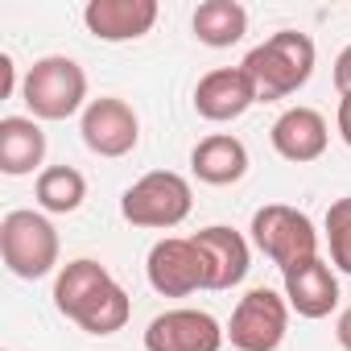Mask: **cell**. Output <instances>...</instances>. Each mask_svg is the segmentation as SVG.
<instances>
[{
  "instance_id": "6da1fadb",
  "label": "cell",
  "mask_w": 351,
  "mask_h": 351,
  "mask_svg": "<svg viewBox=\"0 0 351 351\" xmlns=\"http://www.w3.org/2000/svg\"><path fill=\"white\" fill-rule=\"evenodd\" d=\"M54 306L62 318H71L87 335H116L124 330L132 302L120 289V281L99 265V261H66L54 281Z\"/></svg>"
},
{
  "instance_id": "7a4b0ae2",
  "label": "cell",
  "mask_w": 351,
  "mask_h": 351,
  "mask_svg": "<svg viewBox=\"0 0 351 351\" xmlns=\"http://www.w3.org/2000/svg\"><path fill=\"white\" fill-rule=\"evenodd\" d=\"M240 66L252 75L261 99H285V95H293V91H302L310 83V75H314V42H310V34L277 29L273 38L252 46Z\"/></svg>"
},
{
  "instance_id": "3957f363",
  "label": "cell",
  "mask_w": 351,
  "mask_h": 351,
  "mask_svg": "<svg viewBox=\"0 0 351 351\" xmlns=\"http://www.w3.org/2000/svg\"><path fill=\"white\" fill-rule=\"evenodd\" d=\"M21 99L34 112V120H71L87 108V75L75 58L46 54L25 71Z\"/></svg>"
},
{
  "instance_id": "277c9868",
  "label": "cell",
  "mask_w": 351,
  "mask_h": 351,
  "mask_svg": "<svg viewBox=\"0 0 351 351\" xmlns=\"http://www.w3.org/2000/svg\"><path fill=\"white\" fill-rule=\"evenodd\" d=\"M195 207L191 182L173 169H149L124 191L120 199V215L132 228H153V232H169L178 228Z\"/></svg>"
},
{
  "instance_id": "5b68a950",
  "label": "cell",
  "mask_w": 351,
  "mask_h": 351,
  "mask_svg": "<svg viewBox=\"0 0 351 351\" xmlns=\"http://www.w3.org/2000/svg\"><path fill=\"white\" fill-rule=\"evenodd\" d=\"M0 256L21 281H42L58 269V232L42 211H9L0 219Z\"/></svg>"
},
{
  "instance_id": "8992f818",
  "label": "cell",
  "mask_w": 351,
  "mask_h": 351,
  "mask_svg": "<svg viewBox=\"0 0 351 351\" xmlns=\"http://www.w3.org/2000/svg\"><path fill=\"white\" fill-rule=\"evenodd\" d=\"M252 244L281 269V277L318 256V232L310 215L285 203H269L252 215Z\"/></svg>"
},
{
  "instance_id": "52a82bcc",
  "label": "cell",
  "mask_w": 351,
  "mask_h": 351,
  "mask_svg": "<svg viewBox=\"0 0 351 351\" xmlns=\"http://www.w3.org/2000/svg\"><path fill=\"white\" fill-rule=\"evenodd\" d=\"M285 330H289V302L269 285L248 289L228 322V339L236 351H277L285 343Z\"/></svg>"
},
{
  "instance_id": "ba28073f",
  "label": "cell",
  "mask_w": 351,
  "mask_h": 351,
  "mask_svg": "<svg viewBox=\"0 0 351 351\" xmlns=\"http://www.w3.org/2000/svg\"><path fill=\"white\" fill-rule=\"evenodd\" d=\"M145 277L161 298H191L195 289H207V261L195 244V236H165L149 248Z\"/></svg>"
},
{
  "instance_id": "9c48e42d",
  "label": "cell",
  "mask_w": 351,
  "mask_h": 351,
  "mask_svg": "<svg viewBox=\"0 0 351 351\" xmlns=\"http://www.w3.org/2000/svg\"><path fill=\"white\" fill-rule=\"evenodd\" d=\"M79 132H83V145L99 157H128L141 141V120L136 112L116 99V95H99L83 108V120H79Z\"/></svg>"
},
{
  "instance_id": "30bf717a",
  "label": "cell",
  "mask_w": 351,
  "mask_h": 351,
  "mask_svg": "<svg viewBox=\"0 0 351 351\" xmlns=\"http://www.w3.org/2000/svg\"><path fill=\"white\" fill-rule=\"evenodd\" d=\"M228 330L207 310H165L145 326V351H219Z\"/></svg>"
},
{
  "instance_id": "8fae6325",
  "label": "cell",
  "mask_w": 351,
  "mask_h": 351,
  "mask_svg": "<svg viewBox=\"0 0 351 351\" xmlns=\"http://www.w3.org/2000/svg\"><path fill=\"white\" fill-rule=\"evenodd\" d=\"M256 83L244 66H219V71H207L195 87V112L211 124H228V120H240L252 104H256Z\"/></svg>"
},
{
  "instance_id": "7c38bea8",
  "label": "cell",
  "mask_w": 351,
  "mask_h": 351,
  "mask_svg": "<svg viewBox=\"0 0 351 351\" xmlns=\"http://www.w3.org/2000/svg\"><path fill=\"white\" fill-rule=\"evenodd\" d=\"M83 25L99 42H136L157 25V0H87Z\"/></svg>"
},
{
  "instance_id": "4fadbf2b",
  "label": "cell",
  "mask_w": 351,
  "mask_h": 351,
  "mask_svg": "<svg viewBox=\"0 0 351 351\" xmlns=\"http://www.w3.org/2000/svg\"><path fill=\"white\" fill-rule=\"evenodd\" d=\"M195 244L207 261V289H232L248 277L252 269V248L236 228L211 223L203 232H195Z\"/></svg>"
},
{
  "instance_id": "5bb4252c",
  "label": "cell",
  "mask_w": 351,
  "mask_h": 351,
  "mask_svg": "<svg viewBox=\"0 0 351 351\" xmlns=\"http://www.w3.org/2000/svg\"><path fill=\"white\" fill-rule=\"evenodd\" d=\"M269 141L277 149V157L293 161V165H306V161H318L330 145V128L322 120V112L314 108H285L273 128H269Z\"/></svg>"
},
{
  "instance_id": "9a60e30c",
  "label": "cell",
  "mask_w": 351,
  "mask_h": 351,
  "mask_svg": "<svg viewBox=\"0 0 351 351\" xmlns=\"http://www.w3.org/2000/svg\"><path fill=\"white\" fill-rule=\"evenodd\" d=\"M285 302L289 310H298L302 318H326L339 306V277L335 265H326L322 256L298 265L293 273H285Z\"/></svg>"
},
{
  "instance_id": "2e32d148",
  "label": "cell",
  "mask_w": 351,
  "mask_h": 351,
  "mask_svg": "<svg viewBox=\"0 0 351 351\" xmlns=\"http://www.w3.org/2000/svg\"><path fill=\"white\" fill-rule=\"evenodd\" d=\"M191 169H195V178L207 182V186H232V182H240L248 173V149L232 132H211V136H203L195 145Z\"/></svg>"
},
{
  "instance_id": "e0dca14e",
  "label": "cell",
  "mask_w": 351,
  "mask_h": 351,
  "mask_svg": "<svg viewBox=\"0 0 351 351\" xmlns=\"http://www.w3.org/2000/svg\"><path fill=\"white\" fill-rule=\"evenodd\" d=\"M46 161V132L34 116H5L0 120V169L9 178H25Z\"/></svg>"
},
{
  "instance_id": "ac0fdd59",
  "label": "cell",
  "mask_w": 351,
  "mask_h": 351,
  "mask_svg": "<svg viewBox=\"0 0 351 351\" xmlns=\"http://www.w3.org/2000/svg\"><path fill=\"white\" fill-rule=\"evenodd\" d=\"M195 25V38L211 50H228L236 46L244 34H248V9L240 0H203L191 17Z\"/></svg>"
},
{
  "instance_id": "d6986e66",
  "label": "cell",
  "mask_w": 351,
  "mask_h": 351,
  "mask_svg": "<svg viewBox=\"0 0 351 351\" xmlns=\"http://www.w3.org/2000/svg\"><path fill=\"white\" fill-rule=\"evenodd\" d=\"M34 195H38V207L50 211V215H71L83 207L87 199V178L75 169V165H46L34 182Z\"/></svg>"
},
{
  "instance_id": "ffe728a7",
  "label": "cell",
  "mask_w": 351,
  "mask_h": 351,
  "mask_svg": "<svg viewBox=\"0 0 351 351\" xmlns=\"http://www.w3.org/2000/svg\"><path fill=\"white\" fill-rule=\"evenodd\" d=\"M326 248H330V265L351 277V195L326 207Z\"/></svg>"
},
{
  "instance_id": "44dd1931",
  "label": "cell",
  "mask_w": 351,
  "mask_h": 351,
  "mask_svg": "<svg viewBox=\"0 0 351 351\" xmlns=\"http://www.w3.org/2000/svg\"><path fill=\"white\" fill-rule=\"evenodd\" d=\"M335 91H339V99L351 95V46H343L335 58Z\"/></svg>"
},
{
  "instance_id": "7402d4cb",
  "label": "cell",
  "mask_w": 351,
  "mask_h": 351,
  "mask_svg": "<svg viewBox=\"0 0 351 351\" xmlns=\"http://www.w3.org/2000/svg\"><path fill=\"white\" fill-rule=\"evenodd\" d=\"M17 91V62L13 54H0V99H9Z\"/></svg>"
},
{
  "instance_id": "603a6c76",
  "label": "cell",
  "mask_w": 351,
  "mask_h": 351,
  "mask_svg": "<svg viewBox=\"0 0 351 351\" xmlns=\"http://www.w3.org/2000/svg\"><path fill=\"white\" fill-rule=\"evenodd\" d=\"M335 124H339V136H343L347 149H351V95L339 99V116H335Z\"/></svg>"
},
{
  "instance_id": "cb8c5ba5",
  "label": "cell",
  "mask_w": 351,
  "mask_h": 351,
  "mask_svg": "<svg viewBox=\"0 0 351 351\" xmlns=\"http://www.w3.org/2000/svg\"><path fill=\"white\" fill-rule=\"evenodd\" d=\"M335 339H339L343 351H351V306L339 314V322H335Z\"/></svg>"
}]
</instances>
